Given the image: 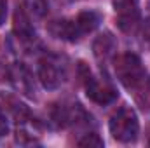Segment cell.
I'll return each instance as SVG.
<instances>
[{
	"label": "cell",
	"instance_id": "cell-16",
	"mask_svg": "<svg viewBox=\"0 0 150 148\" xmlns=\"http://www.w3.org/2000/svg\"><path fill=\"white\" fill-rule=\"evenodd\" d=\"M140 32H142V37H143V40L150 42V18H147V19L142 23V28H140Z\"/></svg>",
	"mask_w": 150,
	"mask_h": 148
},
{
	"label": "cell",
	"instance_id": "cell-18",
	"mask_svg": "<svg viewBox=\"0 0 150 148\" xmlns=\"http://www.w3.org/2000/svg\"><path fill=\"white\" fill-rule=\"evenodd\" d=\"M149 143H150V140H149Z\"/></svg>",
	"mask_w": 150,
	"mask_h": 148
},
{
	"label": "cell",
	"instance_id": "cell-3",
	"mask_svg": "<svg viewBox=\"0 0 150 148\" xmlns=\"http://www.w3.org/2000/svg\"><path fill=\"white\" fill-rule=\"evenodd\" d=\"M38 78L45 89H58L67 80V65L58 56H45L38 65Z\"/></svg>",
	"mask_w": 150,
	"mask_h": 148
},
{
	"label": "cell",
	"instance_id": "cell-8",
	"mask_svg": "<svg viewBox=\"0 0 150 148\" xmlns=\"http://www.w3.org/2000/svg\"><path fill=\"white\" fill-rule=\"evenodd\" d=\"M9 75H11V78H12L16 89H19V91H21L23 94H26V96H32V92H33V80H32L28 70H26L23 65H14L12 70L9 72Z\"/></svg>",
	"mask_w": 150,
	"mask_h": 148
},
{
	"label": "cell",
	"instance_id": "cell-2",
	"mask_svg": "<svg viewBox=\"0 0 150 148\" xmlns=\"http://www.w3.org/2000/svg\"><path fill=\"white\" fill-rule=\"evenodd\" d=\"M115 73L119 77L120 84L126 89H133L140 80H143L145 70L142 66V61L134 54H122L115 59Z\"/></svg>",
	"mask_w": 150,
	"mask_h": 148
},
{
	"label": "cell",
	"instance_id": "cell-17",
	"mask_svg": "<svg viewBox=\"0 0 150 148\" xmlns=\"http://www.w3.org/2000/svg\"><path fill=\"white\" fill-rule=\"evenodd\" d=\"M5 16H7V0H0V26L5 21Z\"/></svg>",
	"mask_w": 150,
	"mask_h": 148
},
{
	"label": "cell",
	"instance_id": "cell-5",
	"mask_svg": "<svg viewBox=\"0 0 150 148\" xmlns=\"http://www.w3.org/2000/svg\"><path fill=\"white\" fill-rule=\"evenodd\" d=\"M84 87H86V94L91 101L98 103V105H108L112 103L113 99L117 98V92L110 84H105V82H100L96 80L91 72L87 70L84 75Z\"/></svg>",
	"mask_w": 150,
	"mask_h": 148
},
{
	"label": "cell",
	"instance_id": "cell-13",
	"mask_svg": "<svg viewBox=\"0 0 150 148\" xmlns=\"http://www.w3.org/2000/svg\"><path fill=\"white\" fill-rule=\"evenodd\" d=\"M25 5L35 18H44L49 9V0H25Z\"/></svg>",
	"mask_w": 150,
	"mask_h": 148
},
{
	"label": "cell",
	"instance_id": "cell-9",
	"mask_svg": "<svg viewBox=\"0 0 150 148\" xmlns=\"http://www.w3.org/2000/svg\"><path fill=\"white\" fill-rule=\"evenodd\" d=\"M14 33L21 40H32V38H35V30H33V26L30 23L28 14L23 9H19V7L14 12Z\"/></svg>",
	"mask_w": 150,
	"mask_h": 148
},
{
	"label": "cell",
	"instance_id": "cell-1",
	"mask_svg": "<svg viewBox=\"0 0 150 148\" xmlns=\"http://www.w3.org/2000/svg\"><path fill=\"white\" fill-rule=\"evenodd\" d=\"M110 134L113 136V140L120 141V143H131L136 140L138 136V118L136 113L131 110L129 106H124L117 111L110 118Z\"/></svg>",
	"mask_w": 150,
	"mask_h": 148
},
{
	"label": "cell",
	"instance_id": "cell-14",
	"mask_svg": "<svg viewBox=\"0 0 150 148\" xmlns=\"http://www.w3.org/2000/svg\"><path fill=\"white\" fill-rule=\"evenodd\" d=\"M79 147H96V148H100V147H103V140L98 136V134H94V132H91V134H86L80 141H79Z\"/></svg>",
	"mask_w": 150,
	"mask_h": 148
},
{
	"label": "cell",
	"instance_id": "cell-15",
	"mask_svg": "<svg viewBox=\"0 0 150 148\" xmlns=\"http://www.w3.org/2000/svg\"><path fill=\"white\" fill-rule=\"evenodd\" d=\"M7 132H9V122H7L5 113L0 110V138H4Z\"/></svg>",
	"mask_w": 150,
	"mask_h": 148
},
{
	"label": "cell",
	"instance_id": "cell-10",
	"mask_svg": "<svg viewBox=\"0 0 150 148\" xmlns=\"http://www.w3.org/2000/svg\"><path fill=\"white\" fill-rule=\"evenodd\" d=\"M74 21H75V26H77L79 33L86 35V33H89V32L98 28V25L101 21V16L98 12H94V11H84V12L75 16Z\"/></svg>",
	"mask_w": 150,
	"mask_h": 148
},
{
	"label": "cell",
	"instance_id": "cell-12",
	"mask_svg": "<svg viewBox=\"0 0 150 148\" xmlns=\"http://www.w3.org/2000/svg\"><path fill=\"white\" fill-rule=\"evenodd\" d=\"M131 91L134 92L136 103H138L143 110H149L150 108V77L149 75H145L143 80H140Z\"/></svg>",
	"mask_w": 150,
	"mask_h": 148
},
{
	"label": "cell",
	"instance_id": "cell-6",
	"mask_svg": "<svg viewBox=\"0 0 150 148\" xmlns=\"http://www.w3.org/2000/svg\"><path fill=\"white\" fill-rule=\"evenodd\" d=\"M79 115H84V111L80 108V105H58L52 110V120L65 127L68 124H74L79 120Z\"/></svg>",
	"mask_w": 150,
	"mask_h": 148
},
{
	"label": "cell",
	"instance_id": "cell-4",
	"mask_svg": "<svg viewBox=\"0 0 150 148\" xmlns=\"http://www.w3.org/2000/svg\"><path fill=\"white\" fill-rule=\"evenodd\" d=\"M115 7V19H117V26L129 33L138 26L140 21V5L138 0H115L113 2Z\"/></svg>",
	"mask_w": 150,
	"mask_h": 148
},
{
	"label": "cell",
	"instance_id": "cell-11",
	"mask_svg": "<svg viewBox=\"0 0 150 148\" xmlns=\"http://www.w3.org/2000/svg\"><path fill=\"white\" fill-rule=\"evenodd\" d=\"M93 51H94V56L98 59H107L108 56H112V52L115 51V40H113V37L110 33L100 35L94 40V44H93Z\"/></svg>",
	"mask_w": 150,
	"mask_h": 148
},
{
	"label": "cell",
	"instance_id": "cell-7",
	"mask_svg": "<svg viewBox=\"0 0 150 148\" xmlns=\"http://www.w3.org/2000/svg\"><path fill=\"white\" fill-rule=\"evenodd\" d=\"M49 32L58 38H63V40H70V42H75L82 37L75 26L74 19H61V21H52L49 25Z\"/></svg>",
	"mask_w": 150,
	"mask_h": 148
}]
</instances>
